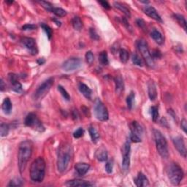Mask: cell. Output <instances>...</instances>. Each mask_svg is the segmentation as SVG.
<instances>
[{
    "instance_id": "obj_38",
    "label": "cell",
    "mask_w": 187,
    "mask_h": 187,
    "mask_svg": "<svg viewBox=\"0 0 187 187\" xmlns=\"http://www.w3.org/2000/svg\"><path fill=\"white\" fill-rule=\"evenodd\" d=\"M57 89H58V91L60 92V94H61V96L63 97V98L65 99V100L67 101H69L70 99V94H68V92L67 91V90L64 88V87L62 86H58V87H57Z\"/></svg>"
},
{
    "instance_id": "obj_28",
    "label": "cell",
    "mask_w": 187,
    "mask_h": 187,
    "mask_svg": "<svg viewBox=\"0 0 187 187\" xmlns=\"http://www.w3.org/2000/svg\"><path fill=\"white\" fill-rule=\"evenodd\" d=\"M72 24L73 28L77 31H80L83 28V22L80 17L75 16L72 19Z\"/></svg>"
},
{
    "instance_id": "obj_49",
    "label": "cell",
    "mask_w": 187,
    "mask_h": 187,
    "mask_svg": "<svg viewBox=\"0 0 187 187\" xmlns=\"http://www.w3.org/2000/svg\"><path fill=\"white\" fill-rule=\"evenodd\" d=\"M98 2L103 6V7L105 8V10H110V4L106 1H99Z\"/></svg>"
},
{
    "instance_id": "obj_37",
    "label": "cell",
    "mask_w": 187,
    "mask_h": 187,
    "mask_svg": "<svg viewBox=\"0 0 187 187\" xmlns=\"http://www.w3.org/2000/svg\"><path fill=\"white\" fill-rule=\"evenodd\" d=\"M151 113L152 120L154 122H156L159 118V108L156 106H152L151 108Z\"/></svg>"
},
{
    "instance_id": "obj_47",
    "label": "cell",
    "mask_w": 187,
    "mask_h": 187,
    "mask_svg": "<svg viewBox=\"0 0 187 187\" xmlns=\"http://www.w3.org/2000/svg\"><path fill=\"white\" fill-rule=\"evenodd\" d=\"M37 29V26L35 24H31V23H28V24H25L22 26V29L24 31H29V30H35Z\"/></svg>"
},
{
    "instance_id": "obj_53",
    "label": "cell",
    "mask_w": 187,
    "mask_h": 187,
    "mask_svg": "<svg viewBox=\"0 0 187 187\" xmlns=\"http://www.w3.org/2000/svg\"><path fill=\"white\" fill-rule=\"evenodd\" d=\"M6 86L5 85V82H4L3 79H1V80H0V89H1L2 91H3L4 90H5Z\"/></svg>"
},
{
    "instance_id": "obj_39",
    "label": "cell",
    "mask_w": 187,
    "mask_h": 187,
    "mask_svg": "<svg viewBox=\"0 0 187 187\" xmlns=\"http://www.w3.org/2000/svg\"><path fill=\"white\" fill-rule=\"evenodd\" d=\"M40 5H41V6L42 7L44 8L45 10H46L47 11H49V12H52V10L53 8H54V7L53 6V5L51 3L48 2H46V1H40V2H38Z\"/></svg>"
},
{
    "instance_id": "obj_24",
    "label": "cell",
    "mask_w": 187,
    "mask_h": 187,
    "mask_svg": "<svg viewBox=\"0 0 187 187\" xmlns=\"http://www.w3.org/2000/svg\"><path fill=\"white\" fill-rule=\"evenodd\" d=\"M151 37L152 39L154 40L156 43H158L159 45L163 44L164 37L162 34L159 31L157 30V29H154L151 31Z\"/></svg>"
},
{
    "instance_id": "obj_30",
    "label": "cell",
    "mask_w": 187,
    "mask_h": 187,
    "mask_svg": "<svg viewBox=\"0 0 187 187\" xmlns=\"http://www.w3.org/2000/svg\"><path fill=\"white\" fill-rule=\"evenodd\" d=\"M119 58L120 60L123 63H127L129 60V52L127 51L126 49H124V48H121L119 50Z\"/></svg>"
},
{
    "instance_id": "obj_45",
    "label": "cell",
    "mask_w": 187,
    "mask_h": 187,
    "mask_svg": "<svg viewBox=\"0 0 187 187\" xmlns=\"http://www.w3.org/2000/svg\"><path fill=\"white\" fill-rule=\"evenodd\" d=\"M84 129L81 128V127H80V128L76 129V130L74 132L73 137L75 138H80V137H81L83 135H84Z\"/></svg>"
},
{
    "instance_id": "obj_14",
    "label": "cell",
    "mask_w": 187,
    "mask_h": 187,
    "mask_svg": "<svg viewBox=\"0 0 187 187\" xmlns=\"http://www.w3.org/2000/svg\"><path fill=\"white\" fill-rule=\"evenodd\" d=\"M18 75L15 73H10L8 75V79H9V81L11 84L12 90L15 92L20 94L23 92V88L22 85L18 81Z\"/></svg>"
},
{
    "instance_id": "obj_42",
    "label": "cell",
    "mask_w": 187,
    "mask_h": 187,
    "mask_svg": "<svg viewBox=\"0 0 187 187\" xmlns=\"http://www.w3.org/2000/svg\"><path fill=\"white\" fill-rule=\"evenodd\" d=\"M85 57H86V62L89 64V65H91L94 62V56L93 53L89 50V51H87L86 55H85Z\"/></svg>"
},
{
    "instance_id": "obj_50",
    "label": "cell",
    "mask_w": 187,
    "mask_h": 187,
    "mask_svg": "<svg viewBox=\"0 0 187 187\" xmlns=\"http://www.w3.org/2000/svg\"><path fill=\"white\" fill-rule=\"evenodd\" d=\"M180 127H181V129H183V131H184L185 133H186L187 122L186 119H184V118L181 121V123H180Z\"/></svg>"
},
{
    "instance_id": "obj_3",
    "label": "cell",
    "mask_w": 187,
    "mask_h": 187,
    "mask_svg": "<svg viewBox=\"0 0 187 187\" xmlns=\"http://www.w3.org/2000/svg\"><path fill=\"white\" fill-rule=\"evenodd\" d=\"M46 161L42 157H38L31 163L30 167V178L32 181L41 183L46 175Z\"/></svg>"
},
{
    "instance_id": "obj_44",
    "label": "cell",
    "mask_w": 187,
    "mask_h": 187,
    "mask_svg": "<svg viewBox=\"0 0 187 187\" xmlns=\"http://www.w3.org/2000/svg\"><path fill=\"white\" fill-rule=\"evenodd\" d=\"M151 57L154 60H155V59H160V58H161V56H162L161 53L157 49L153 50L152 52L151 53Z\"/></svg>"
},
{
    "instance_id": "obj_34",
    "label": "cell",
    "mask_w": 187,
    "mask_h": 187,
    "mask_svg": "<svg viewBox=\"0 0 187 187\" xmlns=\"http://www.w3.org/2000/svg\"><path fill=\"white\" fill-rule=\"evenodd\" d=\"M40 26H41V28L43 29V31H45V33L46 34L47 37L49 40L51 39L52 36H53V31L50 27L48 26V25L46 24V23H40Z\"/></svg>"
},
{
    "instance_id": "obj_35",
    "label": "cell",
    "mask_w": 187,
    "mask_h": 187,
    "mask_svg": "<svg viewBox=\"0 0 187 187\" xmlns=\"http://www.w3.org/2000/svg\"><path fill=\"white\" fill-rule=\"evenodd\" d=\"M135 92H134V91H131L130 94H129V96L127 97V107H128L129 110H131L132 108L134 101H135Z\"/></svg>"
},
{
    "instance_id": "obj_18",
    "label": "cell",
    "mask_w": 187,
    "mask_h": 187,
    "mask_svg": "<svg viewBox=\"0 0 187 187\" xmlns=\"http://www.w3.org/2000/svg\"><path fill=\"white\" fill-rule=\"evenodd\" d=\"M75 171L80 176H83L88 173L90 169V165L87 163H77L75 165Z\"/></svg>"
},
{
    "instance_id": "obj_1",
    "label": "cell",
    "mask_w": 187,
    "mask_h": 187,
    "mask_svg": "<svg viewBox=\"0 0 187 187\" xmlns=\"http://www.w3.org/2000/svg\"><path fill=\"white\" fill-rule=\"evenodd\" d=\"M33 151V143L31 140H24L19 144L18 152V164L21 174L26 169L27 163L30 159Z\"/></svg>"
},
{
    "instance_id": "obj_31",
    "label": "cell",
    "mask_w": 187,
    "mask_h": 187,
    "mask_svg": "<svg viewBox=\"0 0 187 187\" xmlns=\"http://www.w3.org/2000/svg\"><path fill=\"white\" fill-rule=\"evenodd\" d=\"M132 61L134 65L139 66V67H143L144 65L143 59L140 58L139 55L136 54V53H134V54H132Z\"/></svg>"
},
{
    "instance_id": "obj_12",
    "label": "cell",
    "mask_w": 187,
    "mask_h": 187,
    "mask_svg": "<svg viewBox=\"0 0 187 187\" xmlns=\"http://www.w3.org/2000/svg\"><path fill=\"white\" fill-rule=\"evenodd\" d=\"M21 43L23 46L26 48L27 50L30 53L31 55L35 56L38 54L37 45L36 43L35 39L31 37H23L21 40Z\"/></svg>"
},
{
    "instance_id": "obj_22",
    "label": "cell",
    "mask_w": 187,
    "mask_h": 187,
    "mask_svg": "<svg viewBox=\"0 0 187 187\" xmlns=\"http://www.w3.org/2000/svg\"><path fill=\"white\" fill-rule=\"evenodd\" d=\"M108 151L107 149L104 147V146H101L96 151L95 153V156H96L97 159L99 161H105L108 160Z\"/></svg>"
},
{
    "instance_id": "obj_54",
    "label": "cell",
    "mask_w": 187,
    "mask_h": 187,
    "mask_svg": "<svg viewBox=\"0 0 187 187\" xmlns=\"http://www.w3.org/2000/svg\"><path fill=\"white\" fill-rule=\"evenodd\" d=\"M37 62L39 65H44L45 62H46V60H45L44 58H40V59H37Z\"/></svg>"
},
{
    "instance_id": "obj_19",
    "label": "cell",
    "mask_w": 187,
    "mask_h": 187,
    "mask_svg": "<svg viewBox=\"0 0 187 187\" xmlns=\"http://www.w3.org/2000/svg\"><path fill=\"white\" fill-rule=\"evenodd\" d=\"M129 127H130V131H131L130 133L135 134V135L141 137V136L143 133V129L139 123L136 122V121H134V122L131 123L130 125H129Z\"/></svg>"
},
{
    "instance_id": "obj_51",
    "label": "cell",
    "mask_w": 187,
    "mask_h": 187,
    "mask_svg": "<svg viewBox=\"0 0 187 187\" xmlns=\"http://www.w3.org/2000/svg\"><path fill=\"white\" fill-rule=\"evenodd\" d=\"M122 23H123V24L125 26V27L128 29V30H129V31L132 30V26L129 25V23H128V21H127L126 18H122Z\"/></svg>"
},
{
    "instance_id": "obj_8",
    "label": "cell",
    "mask_w": 187,
    "mask_h": 187,
    "mask_svg": "<svg viewBox=\"0 0 187 187\" xmlns=\"http://www.w3.org/2000/svg\"><path fill=\"white\" fill-rule=\"evenodd\" d=\"M94 113L97 119L101 122H105L109 118V113L107 108L99 99H97L94 102Z\"/></svg>"
},
{
    "instance_id": "obj_56",
    "label": "cell",
    "mask_w": 187,
    "mask_h": 187,
    "mask_svg": "<svg viewBox=\"0 0 187 187\" xmlns=\"http://www.w3.org/2000/svg\"><path fill=\"white\" fill-rule=\"evenodd\" d=\"M54 21L55 23H56V25L57 26H60L61 25V23L60 22V21H59L58 19H54Z\"/></svg>"
},
{
    "instance_id": "obj_17",
    "label": "cell",
    "mask_w": 187,
    "mask_h": 187,
    "mask_svg": "<svg viewBox=\"0 0 187 187\" xmlns=\"http://www.w3.org/2000/svg\"><path fill=\"white\" fill-rule=\"evenodd\" d=\"M135 185L138 187L140 186H149V181L146 178V176L143 173H139L137 174V177L134 180Z\"/></svg>"
},
{
    "instance_id": "obj_2",
    "label": "cell",
    "mask_w": 187,
    "mask_h": 187,
    "mask_svg": "<svg viewBox=\"0 0 187 187\" xmlns=\"http://www.w3.org/2000/svg\"><path fill=\"white\" fill-rule=\"evenodd\" d=\"M73 148L70 144L65 143L60 146L57 158V170L59 173H64L67 171L73 158Z\"/></svg>"
},
{
    "instance_id": "obj_9",
    "label": "cell",
    "mask_w": 187,
    "mask_h": 187,
    "mask_svg": "<svg viewBox=\"0 0 187 187\" xmlns=\"http://www.w3.org/2000/svg\"><path fill=\"white\" fill-rule=\"evenodd\" d=\"M24 124L26 127H30V128L35 129V130L42 132L46 130L45 127L42 124V123L40 122V120L38 118L37 115L34 113H29L25 118Z\"/></svg>"
},
{
    "instance_id": "obj_32",
    "label": "cell",
    "mask_w": 187,
    "mask_h": 187,
    "mask_svg": "<svg viewBox=\"0 0 187 187\" xmlns=\"http://www.w3.org/2000/svg\"><path fill=\"white\" fill-rule=\"evenodd\" d=\"M10 132L9 125L5 123H2L0 125V135L1 137H6L8 135Z\"/></svg>"
},
{
    "instance_id": "obj_27",
    "label": "cell",
    "mask_w": 187,
    "mask_h": 187,
    "mask_svg": "<svg viewBox=\"0 0 187 187\" xmlns=\"http://www.w3.org/2000/svg\"><path fill=\"white\" fill-rule=\"evenodd\" d=\"M2 110L5 113V114H10L12 111V105L10 99L7 97L4 99L2 105Z\"/></svg>"
},
{
    "instance_id": "obj_10",
    "label": "cell",
    "mask_w": 187,
    "mask_h": 187,
    "mask_svg": "<svg viewBox=\"0 0 187 187\" xmlns=\"http://www.w3.org/2000/svg\"><path fill=\"white\" fill-rule=\"evenodd\" d=\"M130 141L128 140L125 142L122 148V170L124 173H127L130 166Z\"/></svg>"
},
{
    "instance_id": "obj_25",
    "label": "cell",
    "mask_w": 187,
    "mask_h": 187,
    "mask_svg": "<svg viewBox=\"0 0 187 187\" xmlns=\"http://www.w3.org/2000/svg\"><path fill=\"white\" fill-rule=\"evenodd\" d=\"M114 7L116 8V9L119 10L120 11H122V12H124V14L126 16L127 18H130L131 16V13H130V10L128 7H127L126 5H124V4L118 2H115L113 3Z\"/></svg>"
},
{
    "instance_id": "obj_40",
    "label": "cell",
    "mask_w": 187,
    "mask_h": 187,
    "mask_svg": "<svg viewBox=\"0 0 187 187\" xmlns=\"http://www.w3.org/2000/svg\"><path fill=\"white\" fill-rule=\"evenodd\" d=\"M105 171L107 172L108 174L112 173L113 169V159H110V160L107 161V162L105 164Z\"/></svg>"
},
{
    "instance_id": "obj_20",
    "label": "cell",
    "mask_w": 187,
    "mask_h": 187,
    "mask_svg": "<svg viewBox=\"0 0 187 187\" xmlns=\"http://www.w3.org/2000/svg\"><path fill=\"white\" fill-rule=\"evenodd\" d=\"M78 89H79L80 93H81L86 99H91L92 91H91V89L89 88L87 85L84 84V83H79V84H78Z\"/></svg>"
},
{
    "instance_id": "obj_4",
    "label": "cell",
    "mask_w": 187,
    "mask_h": 187,
    "mask_svg": "<svg viewBox=\"0 0 187 187\" xmlns=\"http://www.w3.org/2000/svg\"><path fill=\"white\" fill-rule=\"evenodd\" d=\"M154 137L156 143V150L159 154L164 159H167L169 156L168 145H167V139L160 131L154 129Z\"/></svg>"
},
{
    "instance_id": "obj_23",
    "label": "cell",
    "mask_w": 187,
    "mask_h": 187,
    "mask_svg": "<svg viewBox=\"0 0 187 187\" xmlns=\"http://www.w3.org/2000/svg\"><path fill=\"white\" fill-rule=\"evenodd\" d=\"M115 84H116V92L118 95H121L124 90V80L121 76H116L114 78Z\"/></svg>"
},
{
    "instance_id": "obj_11",
    "label": "cell",
    "mask_w": 187,
    "mask_h": 187,
    "mask_svg": "<svg viewBox=\"0 0 187 187\" xmlns=\"http://www.w3.org/2000/svg\"><path fill=\"white\" fill-rule=\"evenodd\" d=\"M81 66V59L80 58H76V57H72L63 63L61 68L65 72H73L79 69Z\"/></svg>"
},
{
    "instance_id": "obj_58",
    "label": "cell",
    "mask_w": 187,
    "mask_h": 187,
    "mask_svg": "<svg viewBox=\"0 0 187 187\" xmlns=\"http://www.w3.org/2000/svg\"><path fill=\"white\" fill-rule=\"evenodd\" d=\"M5 2L8 3V4H12V3H13V1H6Z\"/></svg>"
},
{
    "instance_id": "obj_57",
    "label": "cell",
    "mask_w": 187,
    "mask_h": 187,
    "mask_svg": "<svg viewBox=\"0 0 187 187\" xmlns=\"http://www.w3.org/2000/svg\"><path fill=\"white\" fill-rule=\"evenodd\" d=\"M140 2H141V3H144V4H146H146H148V3H149V2H146V1H140Z\"/></svg>"
},
{
    "instance_id": "obj_41",
    "label": "cell",
    "mask_w": 187,
    "mask_h": 187,
    "mask_svg": "<svg viewBox=\"0 0 187 187\" xmlns=\"http://www.w3.org/2000/svg\"><path fill=\"white\" fill-rule=\"evenodd\" d=\"M22 185H23L22 180L19 179V178H15V179H12L10 180L7 186H22Z\"/></svg>"
},
{
    "instance_id": "obj_26",
    "label": "cell",
    "mask_w": 187,
    "mask_h": 187,
    "mask_svg": "<svg viewBox=\"0 0 187 187\" xmlns=\"http://www.w3.org/2000/svg\"><path fill=\"white\" fill-rule=\"evenodd\" d=\"M89 135H90L91 139L92 140V142L94 143H97V142L99 141V138H100V135H99V134L96 129L94 128V127L91 126L89 127Z\"/></svg>"
},
{
    "instance_id": "obj_36",
    "label": "cell",
    "mask_w": 187,
    "mask_h": 187,
    "mask_svg": "<svg viewBox=\"0 0 187 187\" xmlns=\"http://www.w3.org/2000/svg\"><path fill=\"white\" fill-rule=\"evenodd\" d=\"M53 13H54L55 16H56L57 17H65L67 16V12L66 10H63L62 8L60 7H54L52 10Z\"/></svg>"
},
{
    "instance_id": "obj_55",
    "label": "cell",
    "mask_w": 187,
    "mask_h": 187,
    "mask_svg": "<svg viewBox=\"0 0 187 187\" xmlns=\"http://www.w3.org/2000/svg\"><path fill=\"white\" fill-rule=\"evenodd\" d=\"M168 113H169V114H170L171 116H173V118H175H175H176V115H175V112H174L173 110H172V109L168 110Z\"/></svg>"
},
{
    "instance_id": "obj_21",
    "label": "cell",
    "mask_w": 187,
    "mask_h": 187,
    "mask_svg": "<svg viewBox=\"0 0 187 187\" xmlns=\"http://www.w3.org/2000/svg\"><path fill=\"white\" fill-rule=\"evenodd\" d=\"M148 93L149 99L151 101H154L157 97L156 86L153 80H150L148 84Z\"/></svg>"
},
{
    "instance_id": "obj_46",
    "label": "cell",
    "mask_w": 187,
    "mask_h": 187,
    "mask_svg": "<svg viewBox=\"0 0 187 187\" xmlns=\"http://www.w3.org/2000/svg\"><path fill=\"white\" fill-rule=\"evenodd\" d=\"M129 140H130L132 142H133V143H140V142L142 141L141 137L132 133H130V135H129Z\"/></svg>"
},
{
    "instance_id": "obj_5",
    "label": "cell",
    "mask_w": 187,
    "mask_h": 187,
    "mask_svg": "<svg viewBox=\"0 0 187 187\" xmlns=\"http://www.w3.org/2000/svg\"><path fill=\"white\" fill-rule=\"evenodd\" d=\"M167 174L170 181L174 186H178L184 178V172L177 163H171L167 168Z\"/></svg>"
},
{
    "instance_id": "obj_16",
    "label": "cell",
    "mask_w": 187,
    "mask_h": 187,
    "mask_svg": "<svg viewBox=\"0 0 187 187\" xmlns=\"http://www.w3.org/2000/svg\"><path fill=\"white\" fill-rule=\"evenodd\" d=\"M93 185V184H91L89 181L81 179L70 180H68L65 184V186H91Z\"/></svg>"
},
{
    "instance_id": "obj_15",
    "label": "cell",
    "mask_w": 187,
    "mask_h": 187,
    "mask_svg": "<svg viewBox=\"0 0 187 187\" xmlns=\"http://www.w3.org/2000/svg\"><path fill=\"white\" fill-rule=\"evenodd\" d=\"M143 12L144 13L147 15L148 17H150L151 18L154 19V20L158 21V22L162 23L163 21L161 19V16H159V14L157 12V10L155 9L154 7L150 5H146L145 7H143Z\"/></svg>"
},
{
    "instance_id": "obj_7",
    "label": "cell",
    "mask_w": 187,
    "mask_h": 187,
    "mask_svg": "<svg viewBox=\"0 0 187 187\" xmlns=\"http://www.w3.org/2000/svg\"><path fill=\"white\" fill-rule=\"evenodd\" d=\"M54 79L53 78H48V79L42 82V84L36 89L35 92H34V99L36 101H38L46 97V95L49 92L50 89H51L53 85H54Z\"/></svg>"
},
{
    "instance_id": "obj_48",
    "label": "cell",
    "mask_w": 187,
    "mask_h": 187,
    "mask_svg": "<svg viewBox=\"0 0 187 187\" xmlns=\"http://www.w3.org/2000/svg\"><path fill=\"white\" fill-rule=\"evenodd\" d=\"M136 23H137L138 27H140V28L143 29V30H145L146 24L145 21H144L143 19H141V18L137 19V20L136 21Z\"/></svg>"
},
{
    "instance_id": "obj_29",
    "label": "cell",
    "mask_w": 187,
    "mask_h": 187,
    "mask_svg": "<svg viewBox=\"0 0 187 187\" xmlns=\"http://www.w3.org/2000/svg\"><path fill=\"white\" fill-rule=\"evenodd\" d=\"M173 18L177 21V22L184 28L185 31H186V21L184 16L180 14H174Z\"/></svg>"
},
{
    "instance_id": "obj_52",
    "label": "cell",
    "mask_w": 187,
    "mask_h": 187,
    "mask_svg": "<svg viewBox=\"0 0 187 187\" xmlns=\"http://www.w3.org/2000/svg\"><path fill=\"white\" fill-rule=\"evenodd\" d=\"M160 124L162 127H167L168 128V123H167V121L165 118H162L160 121Z\"/></svg>"
},
{
    "instance_id": "obj_33",
    "label": "cell",
    "mask_w": 187,
    "mask_h": 187,
    "mask_svg": "<svg viewBox=\"0 0 187 187\" xmlns=\"http://www.w3.org/2000/svg\"><path fill=\"white\" fill-rule=\"evenodd\" d=\"M99 61L100 62L102 65H108L109 64V60H108V54L106 51H103L99 54Z\"/></svg>"
},
{
    "instance_id": "obj_6",
    "label": "cell",
    "mask_w": 187,
    "mask_h": 187,
    "mask_svg": "<svg viewBox=\"0 0 187 187\" xmlns=\"http://www.w3.org/2000/svg\"><path fill=\"white\" fill-rule=\"evenodd\" d=\"M136 46H137L138 50H139L143 58L144 59V61H146V65L149 67H154V60L151 57V55L147 42L143 39L138 40L136 42Z\"/></svg>"
},
{
    "instance_id": "obj_43",
    "label": "cell",
    "mask_w": 187,
    "mask_h": 187,
    "mask_svg": "<svg viewBox=\"0 0 187 187\" xmlns=\"http://www.w3.org/2000/svg\"><path fill=\"white\" fill-rule=\"evenodd\" d=\"M89 35H90V37L92 40H99V35L97 34V31L95 30L94 29L91 28L89 29Z\"/></svg>"
},
{
    "instance_id": "obj_13",
    "label": "cell",
    "mask_w": 187,
    "mask_h": 187,
    "mask_svg": "<svg viewBox=\"0 0 187 187\" xmlns=\"http://www.w3.org/2000/svg\"><path fill=\"white\" fill-rule=\"evenodd\" d=\"M173 142L174 146L179 154L184 157L186 158V144H185V141L184 137L180 135L175 136V137L173 138Z\"/></svg>"
}]
</instances>
